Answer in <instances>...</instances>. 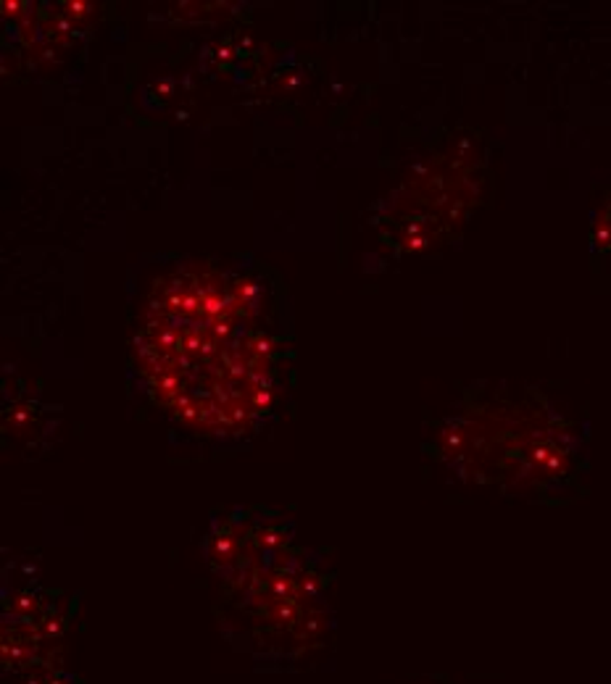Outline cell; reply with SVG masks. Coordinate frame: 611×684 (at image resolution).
Wrapping results in <instances>:
<instances>
[{"instance_id":"2","label":"cell","mask_w":611,"mask_h":684,"mask_svg":"<svg viewBox=\"0 0 611 684\" xmlns=\"http://www.w3.org/2000/svg\"><path fill=\"white\" fill-rule=\"evenodd\" d=\"M206 553L222 579V600L240 619L233 642L256 663L290 669L327 647V577L306 550L293 547L284 519L237 511L208 535Z\"/></svg>"},{"instance_id":"1","label":"cell","mask_w":611,"mask_h":684,"mask_svg":"<svg viewBox=\"0 0 611 684\" xmlns=\"http://www.w3.org/2000/svg\"><path fill=\"white\" fill-rule=\"evenodd\" d=\"M264 282L195 261L180 264L145 303L135 361L148 401L190 435L242 440L256 435L283 398V348Z\"/></svg>"},{"instance_id":"3","label":"cell","mask_w":611,"mask_h":684,"mask_svg":"<svg viewBox=\"0 0 611 684\" xmlns=\"http://www.w3.org/2000/svg\"><path fill=\"white\" fill-rule=\"evenodd\" d=\"M424 451L462 485L509 498L564 501L582 493L588 429L532 393L471 398L435 424Z\"/></svg>"}]
</instances>
